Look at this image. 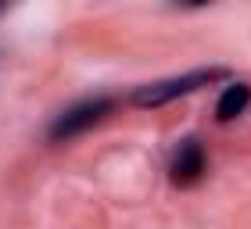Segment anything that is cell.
<instances>
[{
    "mask_svg": "<svg viewBox=\"0 0 251 229\" xmlns=\"http://www.w3.org/2000/svg\"><path fill=\"white\" fill-rule=\"evenodd\" d=\"M219 79H226V68H198V72L173 75V79H162V83H147V86L136 90L129 100L136 108H162V104H169V100H176V97H187V93H194V90H201V86L219 83Z\"/></svg>",
    "mask_w": 251,
    "mask_h": 229,
    "instance_id": "1",
    "label": "cell"
},
{
    "mask_svg": "<svg viewBox=\"0 0 251 229\" xmlns=\"http://www.w3.org/2000/svg\"><path fill=\"white\" fill-rule=\"evenodd\" d=\"M111 108H115V100H108V97H100V100H86V104L68 108L65 114H58V122L50 125V140H54V143L75 140V136H83L86 129H94V125L104 118Z\"/></svg>",
    "mask_w": 251,
    "mask_h": 229,
    "instance_id": "2",
    "label": "cell"
},
{
    "mask_svg": "<svg viewBox=\"0 0 251 229\" xmlns=\"http://www.w3.org/2000/svg\"><path fill=\"white\" fill-rule=\"evenodd\" d=\"M204 165H208V158H204V143L198 136H190L176 147V158L173 165H169V176H173L176 186H194L201 176H204Z\"/></svg>",
    "mask_w": 251,
    "mask_h": 229,
    "instance_id": "3",
    "label": "cell"
},
{
    "mask_svg": "<svg viewBox=\"0 0 251 229\" xmlns=\"http://www.w3.org/2000/svg\"><path fill=\"white\" fill-rule=\"evenodd\" d=\"M251 104V86L248 83H230L223 90L219 104H215V114H219V122H233L237 114H244Z\"/></svg>",
    "mask_w": 251,
    "mask_h": 229,
    "instance_id": "4",
    "label": "cell"
},
{
    "mask_svg": "<svg viewBox=\"0 0 251 229\" xmlns=\"http://www.w3.org/2000/svg\"><path fill=\"white\" fill-rule=\"evenodd\" d=\"M173 4H179V7H204V4H212V0H173Z\"/></svg>",
    "mask_w": 251,
    "mask_h": 229,
    "instance_id": "5",
    "label": "cell"
},
{
    "mask_svg": "<svg viewBox=\"0 0 251 229\" xmlns=\"http://www.w3.org/2000/svg\"><path fill=\"white\" fill-rule=\"evenodd\" d=\"M11 7V0H0V15H4V11Z\"/></svg>",
    "mask_w": 251,
    "mask_h": 229,
    "instance_id": "6",
    "label": "cell"
}]
</instances>
